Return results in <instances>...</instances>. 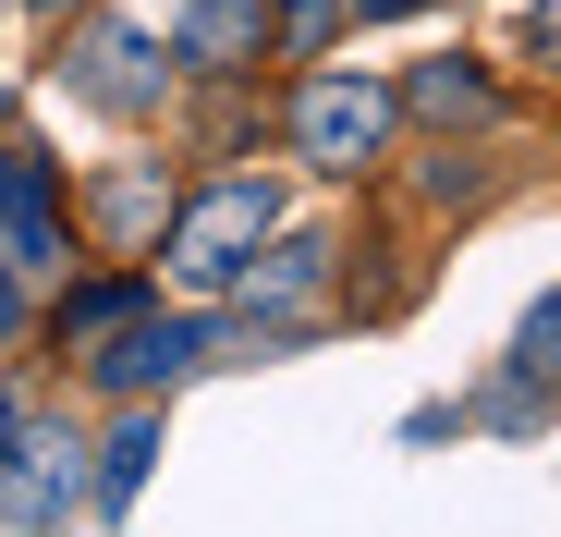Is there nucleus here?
Returning a JSON list of instances; mask_svg holds the SVG:
<instances>
[{
    "mask_svg": "<svg viewBox=\"0 0 561 537\" xmlns=\"http://www.w3.org/2000/svg\"><path fill=\"white\" fill-rule=\"evenodd\" d=\"M147 306V282H85V294H61V342H99V330H123Z\"/></svg>",
    "mask_w": 561,
    "mask_h": 537,
    "instance_id": "11",
    "label": "nucleus"
},
{
    "mask_svg": "<svg viewBox=\"0 0 561 537\" xmlns=\"http://www.w3.org/2000/svg\"><path fill=\"white\" fill-rule=\"evenodd\" d=\"M268 0H183V25H171V61H196V73H244L268 49Z\"/></svg>",
    "mask_w": 561,
    "mask_h": 537,
    "instance_id": "6",
    "label": "nucleus"
},
{
    "mask_svg": "<svg viewBox=\"0 0 561 537\" xmlns=\"http://www.w3.org/2000/svg\"><path fill=\"white\" fill-rule=\"evenodd\" d=\"M61 256H73L61 184H49L25 147H0V268H13V282H61Z\"/></svg>",
    "mask_w": 561,
    "mask_h": 537,
    "instance_id": "5",
    "label": "nucleus"
},
{
    "mask_svg": "<svg viewBox=\"0 0 561 537\" xmlns=\"http://www.w3.org/2000/svg\"><path fill=\"white\" fill-rule=\"evenodd\" d=\"M147 465H159V415L135 403V415H123V439H111V465H99V513H123V501L147 489Z\"/></svg>",
    "mask_w": 561,
    "mask_h": 537,
    "instance_id": "9",
    "label": "nucleus"
},
{
    "mask_svg": "<svg viewBox=\"0 0 561 537\" xmlns=\"http://www.w3.org/2000/svg\"><path fill=\"white\" fill-rule=\"evenodd\" d=\"M268 232H280V184L232 171V184L183 196V220H171V282H183V294H232L244 268H256V244H268Z\"/></svg>",
    "mask_w": 561,
    "mask_h": 537,
    "instance_id": "1",
    "label": "nucleus"
},
{
    "mask_svg": "<svg viewBox=\"0 0 561 537\" xmlns=\"http://www.w3.org/2000/svg\"><path fill=\"white\" fill-rule=\"evenodd\" d=\"M513 391L525 403H561V294L525 318V342H513Z\"/></svg>",
    "mask_w": 561,
    "mask_h": 537,
    "instance_id": "10",
    "label": "nucleus"
},
{
    "mask_svg": "<svg viewBox=\"0 0 561 537\" xmlns=\"http://www.w3.org/2000/svg\"><path fill=\"white\" fill-rule=\"evenodd\" d=\"M37 13H85V0H37Z\"/></svg>",
    "mask_w": 561,
    "mask_h": 537,
    "instance_id": "15",
    "label": "nucleus"
},
{
    "mask_svg": "<svg viewBox=\"0 0 561 537\" xmlns=\"http://www.w3.org/2000/svg\"><path fill=\"white\" fill-rule=\"evenodd\" d=\"M73 85H85V99H99V111H159V37H135V25H99V37H85V61H73Z\"/></svg>",
    "mask_w": 561,
    "mask_h": 537,
    "instance_id": "7",
    "label": "nucleus"
},
{
    "mask_svg": "<svg viewBox=\"0 0 561 537\" xmlns=\"http://www.w3.org/2000/svg\"><path fill=\"white\" fill-rule=\"evenodd\" d=\"M354 13H415V0H354Z\"/></svg>",
    "mask_w": 561,
    "mask_h": 537,
    "instance_id": "14",
    "label": "nucleus"
},
{
    "mask_svg": "<svg viewBox=\"0 0 561 537\" xmlns=\"http://www.w3.org/2000/svg\"><path fill=\"white\" fill-rule=\"evenodd\" d=\"M403 99H415L427 123H489V111H501V99H489V73L463 61V49H451V61H427V73L403 85Z\"/></svg>",
    "mask_w": 561,
    "mask_h": 537,
    "instance_id": "8",
    "label": "nucleus"
},
{
    "mask_svg": "<svg viewBox=\"0 0 561 537\" xmlns=\"http://www.w3.org/2000/svg\"><path fill=\"white\" fill-rule=\"evenodd\" d=\"M183 367H208V318H123V330H99V354H85V379L99 391H123V403H147V391H171Z\"/></svg>",
    "mask_w": 561,
    "mask_h": 537,
    "instance_id": "3",
    "label": "nucleus"
},
{
    "mask_svg": "<svg viewBox=\"0 0 561 537\" xmlns=\"http://www.w3.org/2000/svg\"><path fill=\"white\" fill-rule=\"evenodd\" d=\"M318 282H330V232H268V256L244 268V342L256 354H280V342H294V318L318 306Z\"/></svg>",
    "mask_w": 561,
    "mask_h": 537,
    "instance_id": "4",
    "label": "nucleus"
},
{
    "mask_svg": "<svg viewBox=\"0 0 561 537\" xmlns=\"http://www.w3.org/2000/svg\"><path fill=\"white\" fill-rule=\"evenodd\" d=\"M391 111H403V99H391L379 73H342V61H330V73H306V99H294V147H306L318 171H366V159L391 147Z\"/></svg>",
    "mask_w": 561,
    "mask_h": 537,
    "instance_id": "2",
    "label": "nucleus"
},
{
    "mask_svg": "<svg viewBox=\"0 0 561 537\" xmlns=\"http://www.w3.org/2000/svg\"><path fill=\"white\" fill-rule=\"evenodd\" d=\"M525 49H537V61H561V0H537V13H525Z\"/></svg>",
    "mask_w": 561,
    "mask_h": 537,
    "instance_id": "13",
    "label": "nucleus"
},
{
    "mask_svg": "<svg viewBox=\"0 0 561 537\" xmlns=\"http://www.w3.org/2000/svg\"><path fill=\"white\" fill-rule=\"evenodd\" d=\"M342 13H354V0H268V25H280V49H294V61H306V49H330V37H342Z\"/></svg>",
    "mask_w": 561,
    "mask_h": 537,
    "instance_id": "12",
    "label": "nucleus"
}]
</instances>
